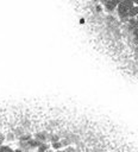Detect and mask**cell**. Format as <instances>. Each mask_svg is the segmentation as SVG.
<instances>
[{
    "instance_id": "4",
    "label": "cell",
    "mask_w": 138,
    "mask_h": 152,
    "mask_svg": "<svg viewBox=\"0 0 138 152\" xmlns=\"http://www.w3.org/2000/svg\"><path fill=\"white\" fill-rule=\"evenodd\" d=\"M31 139H32V138H31V135H30V134H23V135L20 137V140H22V141H26V143H28V141H30Z\"/></svg>"
},
{
    "instance_id": "6",
    "label": "cell",
    "mask_w": 138,
    "mask_h": 152,
    "mask_svg": "<svg viewBox=\"0 0 138 152\" xmlns=\"http://www.w3.org/2000/svg\"><path fill=\"white\" fill-rule=\"evenodd\" d=\"M133 35H134V37L138 39V29H136V30H133Z\"/></svg>"
},
{
    "instance_id": "1",
    "label": "cell",
    "mask_w": 138,
    "mask_h": 152,
    "mask_svg": "<svg viewBox=\"0 0 138 152\" xmlns=\"http://www.w3.org/2000/svg\"><path fill=\"white\" fill-rule=\"evenodd\" d=\"M105 7H106V10H107V11H113V10L117 7V5L112 1V0H108V1H106V3H105Z\"/></svg>"
},
{
    "instance_id": "7",
    "label": "cell",
    "mask_w": 138,
    "mask_h": 152,
    "mask_svg": "<svg viewBox=\"0 0 138 152\" xmlns=\"http://www.w3.org/2000/svg\"><path fill=\"white\" fill-rule=\"evenodd\" d=\"M133 1V5H138V0H132Z\"/></svg>"
},
{
    "instance_id": "5",
    "label": "cell",
    "mask_w": 138,
    "mask_h": 152,
    "mask_svg": "<svg viewBox=\"0 0 138 152\" xmlns=\"http://www.w3.org/2000/svg\"><path fill=\"white\" fill-rule=\"evenodd\" d=\"M63 151H64V152H75V148L72 147V146H68V147H65Z\"/></svg>"
},
{
    "instance_id": "2",
    "label": "cell",
    "mask_w": 138,
    "mask_h": 152,
    "mask_svg": "<svg viewBox=\"0 0 138 152\" xmlns=\"http://www.w3.org/2000/svg\"><path fill=\"white\" fill-rule=\"evenodd\" d=\"M51 147H52V150L58 151V150H62L63 145H62V143H61V141H56V143H51Z\"/></svg>"
},
{
    "instance_id": "8",
    "label": "cell",
    "mask_w": 138,
    "mask_h": 152,
    "mask_svg": "<svg viewBox=\"0 0 138 152\" xmlns=\"http://www.w3.org/2000/svg\"><path fill=\"white\" fill-rule=\"evenodd\" d=\"M55 152H64L63 150H58V151H55Z\"/></svg>"
},
{
    "instance_id": "3",
    "label": "cell",
    "mask_w": 138,
    "mask_h": 152,
    "mask_svg": "<svg viewBox=\"0 0 138 152\" xmlns=\"http://www.w3.org/2000/svg\"><path fill=\"white\" fill-rule=\"evenodd\" d=\"M48 150H49V147H48V145L44 144V143H42V144L38 146V148H37L38 152H48Z\"/></svg>"
}]
</instances>
